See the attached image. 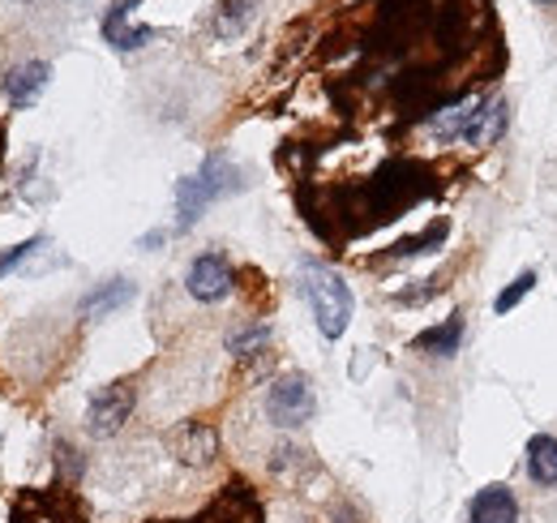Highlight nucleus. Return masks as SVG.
I'll use <instances>...</instances> for the list:
<instances>
[{
  "label": "nucleus",
  "mask_w": 557,
  "mask_h": 523,
  "mask_svg": "<svg viewBox=\"0 0 557 523\" xmlns=\"http://www.w3.org/2000/svg\"><path fill=\"white\" fill-rule=\"evenodd\" d=\"M300 279H305L300 288H305V301H309V309H313V318H318V330H322L326 339H339L351 323L348 283H344L331 266H322V262H309Z\"/></svg>",
  "instance_id": "f257e3e1"
},
{
  "label": "nucleus",
  "mask_w": 557,
  "mask_h": 523,
  "mask_svg": "<svg viewBox=\"0 0 557 523\" xmlns=\"http://www.w3.org/2000/svg\"><path fill=\"white\" fill-rule=\"evenodd\" d=\"M227 190H236V168L214 155V159H207L202 172H194V177H185V181L176 185V215H181L176 223H181V228H194L210 202L223 197Z\"/></svg>",
  "instance_id": "f03ea898"
},
{
  "label": "nucleus",
  "mask_w": 557,
  "mask_h": 523,
  "mask_svg": "<svg viewBox=\"0 0 557 523\" xmlns=\"http://www.w3.org/2000/svg\"><path fill=\"white\" fill-rule=\"evenodd\" d=\"M313 408H318V399H313V387H309L305 374H287V378H278L275 387L267 391V416L275 421L278 429L305 425L313 416Z\"/></svg>",
  "instance_id": "7ed1b4c3"
},
{
  "label": "nucleus",
  "mask_w": 557,
  "mask_h": 523,
  "mask_svg": "<svg viewBox=\"0 0 557 523\" xmlns=\"http://www.w3.org/2000/svg\"><path fill=\"white\" fill-rule=\"evenodd\" d=\"M134 412V391L129 387H103V391L90 394V408H86V429L95 438H112Z\"/></svg>",
  "instance_id": "20e7f679"
},
{
  "label": "nucleus",
  "mask_w": 557,
  "mask_h": 523,
  "mask_svg": "<svg viewBox=\"0 0 557 523\" xmlns=\"http://www.w3.org/2000/svg\"><path fill=\"white\" fill-rule=\"evenodd\" d=\"M481 108H485V95H463V99H455V104H446V108H437L429 117V133L437 142H468Z\"/></svg>",
  "instance_id": "39448f33"
},
{
  "label": "nucleus",
  "mask_w": 557,
  "mask_h": 523,
  "mask_svg": "<svg viewBox=\"0 0 557 523\" xmlns=\"http://www.w3.org/2000/svg\"><path fill=\"white\" fill-rule=\"evenodd\" d=\"M185 288H189L194 301H207V305L210 301H223L232 292V266L219 258V254H202V258H194V266H189Z\"/></svg>",
  "instance_id": "423d86ee"
},
{
  "label": "nucleus",
  "mask_w": 557,
  "mask_h": 523,
  "mask_svg": "<svg viewBox=\"0 0 557 523\" xmlns=\"http://www.w3.org/2000/svg\"><path fill=\"white\" fill-rule=\"evenodd\" d=\"M134 4H138V0H116V4H112V13L103 17V39H108L112 48H121V52H134V48H141V44H150V39H154V31H150V26H134V22H129Z\"/></svg>",
  "instance_id": "0eeeda50"
},
{
  "label": "nucleus",
  "mask_w": 557,
  "mask_h": 523,
  "mask_svg": "<svg viewBox=\"0 0 557 523\" xmlns=\"http://www.w3.org/2000/svg\"><path fill=\"white\" fill-rule=\"evenodd\" d=\"M48 77H52V69L44 65V61H26V65L9 69V77H4V95H9V104H13V108H30V104L44 95Z\"/></svg>",
  "instance_id": "6e6552de"
},
{
  "label": "nucleus",
  "mask_w": 557,
  "mask_h": 523,
  "mask_svg": "<svg viewBox=\"0 0 557 523\" xmlns=\"http://www.w3.org/2000/svg\"><path fill=\"white\" fill-rule=\"evenodd\" d=\"M172 451L181 463H194V467H207L210 459L219 455V438L210 425H185L172 434Z\"/></svg>",
  "instance_id": "1a4fd4ad"
},
{
  "label": "nucleus",
  "mask_w": 557,
  "mask_h": 523,
  "mask_svg": "<svg viewBox=\"0 0 557 523\" xmlns=\"http://www.w3.org/2000/svg\"><path fill=\"white\" fill-rule=\"evenodd\" d=\"M472 523H519V498L506 485H488L472 498Z\"/></svg>",
  "instance_id": "9d476101"
},
{
  "label": "nucleus",
  "mask_w": 557,
  "mask_h": 523,
  "mask_svg": "<svg viewBox=\"0 0 557 523\" xmlns=\"http://www.w3.org/2000/svg\"><path fill=\"white\" fill-rule=\"evenodd\" d=\"M134 283L129 279H108V283H99L90 296H82V318H103V314H112V309H121V305H129L134 301Z\"/></svg>",
  "instance_id": "9b49d317"
},
{
  "label": "nucleus",
  "mask_w": 557,
  "mask_h": 523,
  "mask_svg": "<svg viewBox=\"0 0 557 523\" xmlns=\"http://www.w3.org/2000/svg\"><path fill=\"white\" fill-rule=\"evenodd\" d=\"M459 343H463V314H450L442 327L420 330L417 339H412L417 352H433V356H455Z\"/></svg>",
  "instance_id": "f8f14e48"
},
{
  "label": "nucleus",
  "mask_w": 557,
  "mask_h": 523,
  "mask_svg": "<svg viewBox=\"0 0 557 523\" xmlns=\"http://www.w3.org/2000/svg\"><path fill=\"white\" fill-rule=\"evenodd\" d=\"M528 476L536 485H557V438L554 434H536L528 442Z\"/></svg>",
  "instance_id": "ddd939ff"
},
{
  "label": "nucleus",
  "mask_w": 557,
  "mask_h": 523,
  "mask_svg": "<svg viewBox=\"0 0 557 523\" xmlns=\"http://www.w3.org/2000/svg\"><path fill=\"white\" fill-rule=\"evenodd\" d=\"M506 121H510L506 99H485L476 125H472V133H468V146H493V142L506 133Z\"/></svg>",
  "instance_id": "4468645a"
},
{
  "label": "nucleus",
  "mask_w": 557,
  "mask_h": 523,
  "mask_svg": "<svg viewBox=\"0 0 557 523\" xmlns=\"http://www.w3.org/2000/svg\"><path fill=\"white\" fill-rule=\"evenodd\" d=\"M249 22H253V0H223L219 13H214V35L219 39H236Z\"/></svg>",
  "instance_id": "2eb2a0df"
},
{
  "label": "nucleus",
  "mask_w": 557,
  "mask_h": 523,
  "mask_svg": "<svg viewBox=\"0 0 557 523\" xmlns=\"http://www.w3.org/2000/svg\"><path fill=\"white\" fill-rule=\"evenodd\" d=\"M267 343H271V327H245L227 339V352H232V356H253V352H262Z\"/></svg>",
  "instance_id": "dca6fc26"
},
{
  "label": "nucleus",
  "mask_w": 557,
  "mask_h": 523,
  "mask_svg": "<svg viewBox=\"0 0 557 523\" xmlns=\"http://www.w3.org/2000/svg\"><path fill=\"white\" fill-rule=\"evenodd\" d=\"M532 288H536V270H523V275H519V279H515L497 301H493V309H497V314H510V309H515Z\"/></svg>",
  "instance_id": "f3484780"
},
{
  "label": "nucleus",
  "mask_w": 557,
  "mask_h": 523,
  "mask_svg": "<svg viewBox=\"0 0 557 523\" xmlns=\"http://www.w3.org/2000/svg\"><path fill=\"white\" fill-rule=\"evenodd\" d=\"M35 245H39V241H26V245H17V250H9V254H4V258H0V275H9V270H13V266H17V262L26 258V254H30V250H35Z\"/></svg>",
  "instance_id": "a211bd4d"
},
{
  "label": "nucleus",
  "mask_w": 557,
  "mask_h": 523,
  "mask_svg": "<svg viewBox=\"0 0 557 523\" xmlns=\"http://www.w3.org/2000/svg\"><path fill=\"white\" fill-rule=\"evenodd\" d=\"M150 245H163V232H150V236H141V250H150Z\"/></svg>",
  "instance_id": "6ab92c4d"
},
{
  "label": "nucleus",
  "mask_w": 557,
  "mask_h": 523,
  "mask_svg": "<svg viewBox=\"0 0 557 523\" xmlns=\"http://www.w3.org/2000/svg\"><path fill=\"white\" fill-rule=\"evenodd\" d=\"M541 4H557V0H541Z\"/></svg>",
  "instance_id": "aec40b11"
}]
</instances>
